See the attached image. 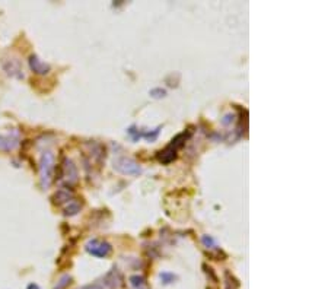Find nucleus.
Segmentation results:
<instances>
[{
    "mask_svg": "<svg viewBox=\"0 0 328 289\" xmlns=\"http://www.w3.org/2000/svg\"><path fill=\"white\" fill-rule=\"evenodd\" d=\"M27 289H40V286H38L37 283H30Z\"/></svg>",
    "mask_w": 328,
    "mask_h": 289,
    "instance_id": "23",
    "label": "nucleus"
},
{
    "mask_svg": "<svg viewBox=\"0 0 328 289\" xmlns=\"http://www.w3.org/2000/svg\"><path fill=\"white\" fill-rule=\"evenodd\" d=\"M159 277H161V280H162L164 285H169V283H172L174 280L178 279L177 274H174V273H171V272H162V273L159 274Z\"/></svg>",
    "mask_w": 328,
    "mask_h": 289,
    "instance_id": "18",
    "label": "nucleus"
},
{
    "mask_svg": "<svg viewBox=\"0 0 328 289\" xmlns=\"http://www.w3.org/2000/svg\"><path fill=\"white\" fill-rule=\"evenodd\" d=\"M61 209H63V215H64V216H75V215H77V213L80 212L82 203L75 197L72 202H69V203H67L66 206H63Z\"/></svg>",
    "mask_w": 328,
    "mask_h": 289,
    "instance_id": "13",
    "label": "nucleus"
},
{
    "mask_svg": "<svg viewBox=\"0 0 328 289\" xmlns=\"http://www.w3.org/2000/svg\"><path fill=\"white\" fill-rule=\"evenodd\" d=\"M113 168L123 176H139L142 173L140 164L129 157H117L113 161Z\"/></svg>",
    "mask_w": 328,
    "mask_h": 289,
    "instance_id": "5",
    "label": "nucleus"
},
{
    "mask_svg": "<svg viewBox=\"0 0 328 289\" xmlns=\"http://www.w3.org/2000/svg\"><path fill=\"white\" fill-rule=\"evenodd\" d=\"M201 244H203V247H204L206 250H209V251H213V250L219 248L216 240H214L213 237H210V235H203V237H201Z\"/></svg>",
    "mask_w": 328,
    "mask_h": 289,
    "instance_id": "16",
    "label": "nucleus"
},
{
    "mask_svg": "<svg viewBox=\"0 0 328 289\" xmlns=\"http://www.w3.org/2000/svg\"><path fill=\"white\" fill-rule=\"evenodd\" d=\"M73 199H75L73 192H72L70 189H64V187L59 189V190L54 193V196H53L54 205H57V206H60V208L66 206V205H67L69 202H72Z\"/></svg>",
    "mask_w": 328,
    "mask_h": 289,
    "instance_id": "12",
    "label": "nucleus"
},
{
    "mask_svg": "<svg viewBox=\"0 0 328 289\" xmlns=\"http://www.w3.org/2000/svg\"><path fill=\"white\" fill-rule=\"evenodd\" d=\"M123 274L120 273V270L117 267H113L104 277H102V285L104 288L106 286L108 289H120L123 286Z\"/></svg>",
    "mask_w": 328,
    "mask_h": 289,
    "instance_id": "8",
    "label": "nucleus"
},
{
    "mask_svg": "<svg viewBox=\"0 0 328 289\" xmlns=\"http://www.w3.org/2000/svg\"><path fill=\"white\" fill-rule=\"evenodd\" d=\"M19 143V134L18 131H12L9 134H0V151L2 152H11L14 151Z\"/></svg>",
    "mask_w": 328,
    "mask_h": 289,
    "instance_id": "10",
    "label": "nucleus"
},
{
    "mask_svg": "<svg viewBox=\"0 0 328 289\" xmlns=\"http://www.w3.org/2000/svg\"><path fill=\"white\" fill-rule=\"evenodd\" d=\"M161 128H162V126H158L153 130H143V128H137L136 126H132L127 128V133L134 142H137L139 139H146L148 142H155L159 136Z\"/></svg>",
    "mask_w": 328,
    "mask_h": 289,
    "instance_id": "7",
    "label": "nucleus"
},
{
    "mask_svg": "<svg viewBox=\"0 0 328 289\" xmlns=\"http://www.w3.org/2000/svg\"><path fill=\"white\" fill-rule=\"evenodd\" d=\"M130 285H132L133 289H149L146 277L142 276V274H133L130 277Z\"/></svg>",
    "mask_w": 328,
    "mask_h": 289,
    "instance_id": "14",
    "label": "nucleus"
},
{
    "mask_svg": "<svg viewBox=\"0 0 328 289\" xmlns=\"http://www.w3.org/2000/svg\"><path fill=\"white\" fill-rule=\"evenodd\" d=\"M2 67L9 76H12L15 79H24L25 78L22 64H21V62L18 59H3L2 60Z\"/></svg>",
    "mask_w": 328,
    "mask_h": 289,
    "instance_id": "9",
    "label": "nucleus"
},
{
    "mask_svg": "<svg viewBox=\"0 0 328 289\" xmlns=\"http://www.w3.org/2000/svg\"><path fill=\"white\" fill-rule=\"evenodd\" d=\"M191 134H193V131L187 130V131L178 133L175 137H172V140L169 142V144H166L165 149L158 152V155H156L158 161L162 162V164H165V165L166 164H171L172 161H175L177 157H178V151L185 146V143L191 137Z\"/></svg>",
    "mask_w": 328,
    "mask_h": 289,
    "instance_id": "1",
    "label": "nucleus"
},
{
    "mask_svg": "<svg viewBox=\"0 0 328 289\" xmlns=\"http://www.w3.org/2000/svg\"><path fill=\"white\" fill-rule=\"evenodd\" d=\"M77 289H104V285H102V282H93V283L80 286V288H77Z\"/></svg>",
    "mask_w": 328,
    "mask_h": 289,
    "instance_id": "21",
    "label": "nucleus"
},
{
    "mask_svg": "<svg viewBox=\"0 0 328 289\" xmlns=\"http://www.w3.org/2000/svg\"><path fill=\"white\" fill-rule=\"evenodd\" d=\"M239 280L231 272H225V289H239Z\"/></svg>",
    "mask_w": 328,
    "mask_h": 289,
    "instance_id": "15",
    "label": "nucleus"
},
{
    "mask_svg": "<svg viewBox=\"0 0 328 289\" xmlns=\"http://www.w3.org/2000/svg\"><path fill=\"white\" fill-rule=\"evenodd\" d=\"M105 161V146L96 142H88L83 144V162L85 167H101Z\"/></svg>",
    "mask_w": 328,
    "mask_h": 289,
    "instance_id": "4",
    "label": "nucleus"
},
{
    "mask_svg": "<svg viewBox=\"0 0 328 289\" xmlns=\"http://www.w3.org/2000/svg\"><path fill=\"white\" fill-rule=\"evenodd\" d=\"M28 63H30V67H31V70L35 73V75H41V76H44V75H47L50 70H51V66L48 64V63H45V62H43L37 54H32V56H30V60H28Z\"/></svg>",
    "mask_w": 328,
    "mask_h": 289,
    "instance_id": "11",
    "label": "nucleus"
},
{
    "mask_svg": "<svg viewBox=\"0 0 328 289\" xmlns=\"http://www.w3.org/2000/svg\"><path fill=\"white\" fill-rule=\"evenodd\" d=\"M149 95L155 99H161V98H165L166 96V89H162V88H153L149 91Z\"/></svg>",
    "mask_w": 328,
    "mask_h": 289,
    "instance_id": "19",
    "label": "nucleus"
},
{
    "mask_svg": "<svg viewBox=\"0 0 328 289\" xmlns=\"http://www.w3.org/2000/svg\"><path fill=\"white\" fill-rule=\"evenodd\" d=\"M56 180L64 186V189H70L77 183L79 180V174H77V168L75 165V162L69 158H63L61 164L59 165L57 170V176Z\"/></svg>",
    "mask_w": 328,
    "mask_h": 289,
    "instance_id": "2",
    "label": "nucleus"
},
{
    "mask_svg": "<svg viewBox=\"0 0 328 289\" xmlns=\"http://www.w3.org/2000/svg\"><path fill=\"white\" fill-rule=\"evenodd\" d=\"M203 270H204V273L207 274V277H209V280H211L213 283H216L217 282V276H216V273H214V270L210 267V266H207L206 263L203 264Z\"/></svg>",
    "mask_w": 328,
    "mask_h": 289,
    "instance_id": "20",
    "label": "nucleus"
},
{
    "mask_svg": "<svg viewBox=\"0 0 328 289\" xmlns=\"http://www.w3.org/2000/svg\"><path fill=\"white\" fill-rule=\"evenodd\" d=\"M235 121V114H226L225 117H224V120H222V123L225 124V126H229V124H232Z\"/></svg>",
    "mask_w": 328,
    "mask_h": 289,
    "instance_id": "22",
    "label": "nucleus"
},
{
    "mask_svg": "<svg viewBox=\"0 0 328 289\" xmlns=\"http://www.w3.org/2000/svg\"><path fill=\"white\" fill-rule=\"evenodd\" d=\"M85 250L88 254L93 256V257H99V258H105L111 254L113 251V245L109 244L105 240H99V238H92L85 244Z\"/></svg>",
    "mask_w": 328,
    "mask_h": 289,
    "instance_id": "6",
    "label": "nucleus"
},
{
    "mask_svg": "<svg viewBox=\"0 0 328 289\" xmlns=\"http://www.w3.org/2000/svg\"><path fill=\"white\" fill-rule=\"evenodd\" d=\"M40 181L41 187L47 190L53 181L54 171H56V161H54V154L51 151H44L40 158Z\"/></svg>",
    "mask_w": 328,
    "mask_h": 289,
    "instance_id": "3",
    "label": "nucleus"
},
{
    "mask_svg": "<svg viewBox=\"0 0 328 289\" xmlns=\"http://www.w3.org/2000/svg\"><path fill=\"white\" fill-rule=\"evenodd\" d=\"M72 283V276L70 274H64L59 279V282L56 283V286L53 289H66L69 285Z\"/></svg>",
    "mask_w": 328,
    "mask_h": 289,
    "instance_id": "17",
    "label": "nucleus"
}]
</instances>
